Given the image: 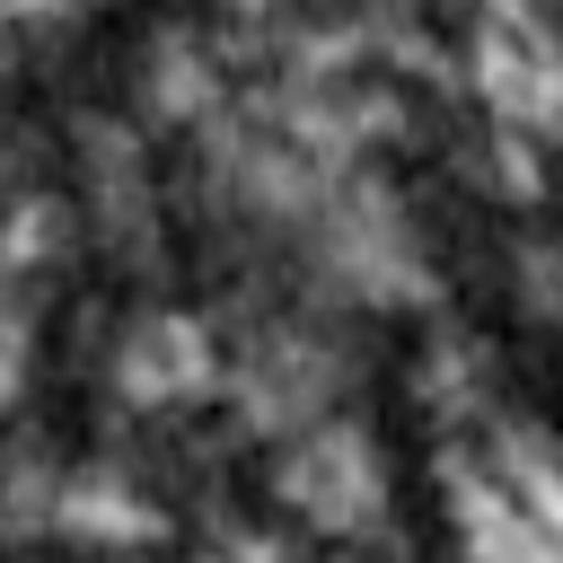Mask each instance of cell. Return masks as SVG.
I'll list each match as a JSON object with an SVG mask.
<instances>
[{
  "mask_svg": "<svg viewBox=\"0 0 563 563\" xmlns=\"http://www.w3.org/2000/svg\"><path fill=\"white\" fill-rule=\"evenodd\" d=\"M264 493L273 510L308 537V545H387L405 554V528H396V466L378 449V431L343 405V413H317L308 431L273 440V466H264Z\"/></svg>",
  "mask_w": 563,
  "mask_h": 563,
  "instance_id": "obj_1",
  "label": "cell"
},
{
  "mask_svg": "<svg viewBox=\"0 0 563 563\" xmlns=\"http://www.w3.org/2000/svg\"><path fill=\"white\" fill-rule=\"evenodd\" d=\"M97 369H106V396L123 413H194L220 396V334L202 308L150 299L97 334Z\"/></svg>",
  "mask_w": 563,
  "mask_h": 563,
  "instance_id": "obj_2",
  "label": "cell"
},
{
  "mask_svg": "<svg viewBox=\"0 0 563 563\" xmlns=\"http://www.w3.org/2000/svg\"><path fill=\"white\" fill-rule=\"evenodd\" d=\"M229 62H220V44H211V26H150L141 35V53H132V88H123V106L150 123V132H194L202 114H220L229 106Z\"/></svg>",
  "mask_w": 563,
  "mask_h": 563,
  "instance_id": "obj_3",
  "label": "cell"
},
{
  "mask_svg": "<svg viewBox=\"0 0 563 563\" xmlns=\"http://www.w3.org/2000/svg\"><path fill=\"white\" fill-rule=\"evenodd\" d=\"M413 396H422L431 431L484 422V413L501 405V352H493V334H475V325H431L422 352H413Z\"/></svg>",
  "mask_w": 563,
  "mask_h": 563,
  "instance_id": "obj_4",
  "label": "cell"
},
{
  "mask_svg": "<svg viewBox=\"0 0 563 563\" xmlns=\"http://www.w3.org/2000/svg\"><path fill=\"white\" fill-rule=\"evenodd\" d=\"M554 282H563L554 238L528 220V229H519V246H510V299H519V317H528V325H554V299H563Z\"/></svg>",
  "mask_w": 563,
  "mask_h": 563,
  "instance_id": "obj_5",
  "label": "cell"
}]
</instances>
